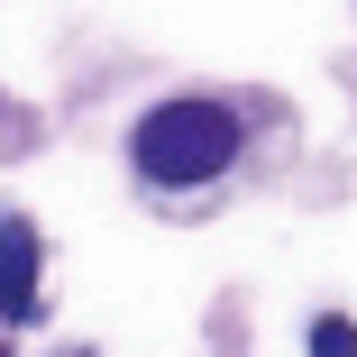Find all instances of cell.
Masks as SVG:
<instances>
[{
	"mask_svg": "<svg viewBox=\"0 0 357 357\" xmlns=\"http://www.w3.org/2000/svg\"><path fill=\"white\" fill-rule=\"evenodd\" d=\"M238 156V119L220 101H165L137 119V174H156V183H211Z\"/></svg>",
	"mask_w": 357,
	"mask_h": 357,
	"instance_id": "cell-1",
	"label": "cell"
},
{
	"mask_svg": "<svg viewBox=\"0 0 357 357\" xmlns=\"http://www.w3.org/2000/svg\"><path fill=\"white\" fill-rule=\"evenodd\" d=\"M28 312H37V238L0 220V321H28Z\"/></svg>",
	"mask_w": 357,
	"mask_h": 357,
	"instance_id": "cell-2",
	"label": "cell"
},
{
	"mask_svg": "<svg viewBox=\"0 0 357 357\" xmlns=\"http://www.w3.org/2000/svg\"><path fill=\"white\" fill-rule=\"evenodd\" d=\"M312 357H357V321H312Z\"/></svg>",
	"mask_w": 357,
	"mask_h": 357,
	"instance_id": "cell-3",
	"label": "cell"
}]
</instances>
